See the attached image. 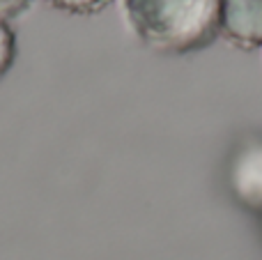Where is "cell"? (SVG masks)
<instances>
[{
  "label": "cell",
  "mask_w": 262,
  "mask_h": 260,
  "mask_svg": "<svg viewBox=\"0 0 262 260\" xmlns=\"http://www.w3.org/2000/svg\"><path fill=\"white\" fill-rule=\"evenodd\" d=\"M134 32L166 53H189L219 35V0H124Z\"/></svg>",
  "instance_id": "obj_1"
},
{
  "label": "cell",
  "mask_w": 262,
  "mask_h": 260,
  "mask_svg": "<svg viewBox=\"0 0 262 260\" xmlns=\"http://www.w3.org/2000/svg\"><path fill=\"white\" fill-rule=\"evenodd\" d=\"M14 58H16V37L7 21H0V76L9 72Z\"/></svg>",
  "instance_id": "obj_5"
},
{
  "label": "cell",
  "mask_w": 262,
  "mask_h": 260,
  "mask_svg": "<svg viewBox=\"0 0 262 260\" xmlns=\"http://www.w3.org/2000/svg\"><path fill=\"white\" fill-rule=\"evenodd\" d=\"M51 7L60 9V12H69V14H81V16H88V14H97L101 9H106L113 0H46Z\"/></svg>",
  "instance_id": "obj_4"
},
{
  "label": "cell",
  "mask_w": 262,
  "mask_h": 260,
  "mask_svg": "<svg viewBox=\"0 0 262 260\" xmlns=\"http://www.w3.org/2000/svg\"><path fill=\"white\" fill-rule=\"evenodd\" d=\"M230 189L251 212L262 214V136H249L237 147L230 164Z\"/></svg>",
  "instance_id": "obj_2"
},
{
  "label": "cell",
  "mask_w": 262,
  "mask_h": 260,
  "mask_svg": "<svg viewBox=\"0 0 262 260\" xmlns=\"http://www.w3.org/2000/svg\"><path fill=\"white\" fill-rule=\"evenodd\" d=\"M35 0H0V21L18 18L32 7Z\"/></svg>",
  "instance_id": "obj_6"
},
{
  "label": "cell",
  "mask_w": 262,
  "mask_h": 260,
  "mask_svg": "<svg viewBox=\"0 0 262 260\" xmlns=\"http://www.w3.org/2000/svg\"><path fill=\"white\" fill-rule=\"evenodd\" d=\"M219 32L239 49H260L262 0H219Z\"/></svg>",
  "instance_id": "obj_3"
}]
</instances>
